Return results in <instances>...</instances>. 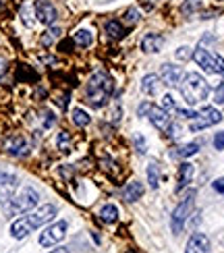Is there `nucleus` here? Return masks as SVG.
Returning <instances> with one entry per match:
<instances>
[{"mask_svg": "<svg viewBox=\"0 0 224 253\" xmlns=\"http://www.w3.org/2000/svg\"><path fill=\"white\" fill-rule=\"evenodd\" d=\"M214 102L216 104H224V85H218L216 92H214Z\"/></svg>", "mask_w": 224, "mask_h": 253, "instance_id": "obj_31", "label": "nucleus"}, {"mask_svg": "<svg viewBox=\"0 0 224 253\" xmlns=\"http://www.w3.org/2000/svg\"><path fill=\"white\" fill-rule=\"evenodd\" d=\"M201 8V0H187L185 4L181 6V13L183 15H191V13H195Z\"/></svg>", "mask_w": 224, "mask_h": 253, "instance_id": "obj_25", "label": "nucleus"}, {"mask_svg": "<svg viewBox=\"0 0 224 253\" xmlns=\"http://www.w3.org/2000/svg\"><path fill=\"white\" fill-rule=\"evenodd\" d=\"M67 228H69V224L65 220L54 222V224L46 226L44 232L39 235V245H42V247H54L56 243H60L67 237Z\"/></svg>", "mask_w": 224, "mask_h": 253, "instance_id": "obj_9", "label": "nucleus"}, {"mask_svg": "<svg viewBox=\"0 0 224 253\" xmlns=\"http://www.w3.org/2000/svg\"><path fill=\"white\" fill-rule=\"evenodd\" d=\"M125 21L131 23V25L139 21V11H137V8H129V11L125 13Z\"/></svg>", "mask_w": 224, "mask_h": 253, "instance_id": "obj_29", "label": "nucleus"}, {"mask_svg": "<svg viewBox=\"0 0 224 253\" xmlns=\"http://www.w3.org/2000/svg\"><path fill=\"white\" fill-rule=\"evenodd\" d=\"M34 8H36V17H37L39 23H44V25H48V27L56 23L58 11H56V6L50 2V0H37Z\"/></svg>", "mask_w": 224, "mask_h": 253, "instance_id": "obj_10", "label": "nucleus"}, {"mask_svg": "<svg viewBox=\"0 0 224 253\" xmlns=\"http://www.w3.org/2000/svg\"><path fill=\"white\" fill-rule=\"evenodd\" d=\"M162 46H164V37L160 34H148V36H144V39H141V50L148 54L160 52Z\"/></svg>", "mask_w": 224, "mask_h": 253, "instance_id": "obj_15", "label": "nucleus"}, {"mask_svg": "<svg viewBox=\"0 0 224 253\" xmlns=\"http://www.w3.org/2000/svg\"><path fill=\"white\" fill-rule=\"evenodd\" d=\"M4 149H6V154H11V156H25L27 151H29V145H27L25 137H21V135H13L11 139H6Z\"/></svg>", "mask_w": 224, "mask_h": 253, "instance_id": "obj_13", "label": "nucleus"}, {"mask_svg": "<svg viewBox=\"0 0 224 253\" xmlns=\"http://www.w3.org/2000/svg\"><path fill=\"white\" fill-rule=\"evenodd\" d=\"M183 77H185V73H183V69L177 67V65H170V63H164L160 69V79H162V83L168 85V87H175L179 85Z\"/></svg>", "mask_w": 224, "mask_h": 253, "instance_id": "obj_11", "label": "nucleus"}, {"mask_svg": "<svg viewBox=\"0 0 224 253\" xmlns=\"http://www.w3.org/2000/svg\"><path fill=\"white\" fill-rule=\"evenodd\" d=\"M181 94L187 104H199L210 96V85L199 73H187L181 81Z\"/></svg>", "mask_w": 224, "mask_h": 253, "instance_id": "obj_3", "label": "nucleus"}, {"mask_svg": "<svg viewBox=\"0 0 224 253\" xmlns=\"http://www.w3.org/2000/svg\"><path fill=\"white\" fill-rule=\"evenodd\" d=\"M162 106H164V110H166V112H175V110H177L175 98H172L170 94H168V96H164V100H162Z\"/></svg>", "mask_w": 224, "mask_h": 253, "instance_id": "obj_28", "label": "nucleus"}, {"mask_svg": "<svg viewBox=\"0 0 224 253\" xmlns=\"http://www.w3.org/2000/svg\"><path fill=\"white\" fill-rule=\"evenodd\" d=\"M148 183L151 189H158L160 187V166L156 162H149L148 164Z\"/></svg>", "mask_w": 224, "mask_h": 253, "instance_id": "obj_22", "label": "nucleus"}, {"mask_svg": "<svg viewBox=\"0 0 224 253\" xmlns=\"http://www.w3.org/2000/svg\"><path fill=\"white\" fill-rule=\"evenodd\" d=\"M39 201V195L37 191L32 189V187H23L21 191H19L17 195H13L11 199H8L6 204V214L8 216H19V214H27V212H32Z\"/></svg>", "mask_w": 224, "mask_h": 253, "instance_id": "obj_5", "label": "nucleus"}, {"mask_svg": "<svg viewBox=\"0 0 224 253\" xmlns=\"http://www.w3.org/2000/svg\"><path fill=\"white\" fill-rule=\"evenodd\" d=\"M160 87V77L158 75H146L141 79V92L148 94V96H154Z\"/></svg>", "mask_w": 224, "mask_h": 253, "instance_id": "obj_17", "label": "nucleus"}, {"mask_svg": "<svg viewBox=\"0 0 224 253\" xmlns=\"http://www.w3.org/2000/svg\"><path fill=\"white\" fill-rule=\"evenodd\" d=\"M222 120V114L218 112L214 106H206V108H201L199 112L195 114V118H191V125L189 129L191 131H201V129H208V127H214V125H218Z\"/></svg>", "mask_w": 224, "mask_h": 253, "instance_id": "obj_8", "label": "nucleus"}, {"mask_svg": "<svg viewBox=\"0 0 224 253\" xmlns=\"http://www.w3.org/2000/svg\"><path fill=\"white\" fill-rule=\"evenodd\" d=\"M177 58H181V60H189V58H193V50H191L189 46L179 48V50H177Z\"/></svg>", "mask_w": 224, "mask_h": 253, "instance_id": "obj_30", "label": "nucleus"}, {"mask_svg": "<svg viewBox=\"0 0 224 253\" xmlns=\"http://www.w3.org/2000/svg\"><path fill=\"white\" fill-rule=\"evenodd\" d=\"M185 253H210V239L203 232H193L187 241Z\"/></svg>", "mask_w": 224, "mask_h": 253, "instance_id": "obj_12", "label": "nucleus"}, {"mask_svg": "<svg viewBox=\"0 0 224 253\" xmlns=\"http://www.w3.org/2000/svg\"><path fill=\"white\" fill-rule=\"evenodd\" d=\"M214 189H216L218 193L224 195V179H216V181H214Z\"/></svg>", "mask_w": 224, "mask_h": 253, "instance_id": "obj_34", "label": "nucleus"}, {"mask_svg": "<svg viewBox=\"0 0 224 253\" xmlns=\"http://www.w3.org/2000/svg\"><path fill=\"white\" fill-rule=\"evenodd\" d=\"M106 34L112 39H123L125 37V27L120 25L118 21H108L106 23Z\"/></svg>", "mask_w": 224, "mask_h": 253, "instance_id": "obj_23", "label": "nucleus"}, {"mask_svg": "<svg viewBox=\"0 0 224 253\" xmlns=\"http://www.w3.org/2000/svg\"><path fill=\"white\" fill-rule=\"evenodd\" d=\"M214 147L224 149V131H220V133H216V137H214Z\"/></svg>", "mask_w": 224, "mask_h": 253, "instance_id": "obj_33", "label": "nucleus"}, {"mask_svg": "<svg viewBox=\"0 0 224 253\" xmlns=\"http://www.w3.org/2000/svg\"><path fill=\"white\" fill-rule=\"evenodd\" d=\"M58 37H60V27L50 25V29L42 36V44L48 48V46H52V44H54V39H58Z\"/></svg>", "mask_w": 224, "mask_h": 253, "instance_id": "obj_24", "label": "nucleus"}, {"mask_svg": "<svg viewBox=\"0 0 224 253\" xmlns=\"http://www.w3.org/2000/svg\"><path fill=\"white\" fill-rule=\"evenodd\" d=\"M193 177H195V166L191 162H183L179 166V185H177V191H183L185 187H189L193 183Z\"/></svg>", "mask_w": 224, "mask_h": 253, "instance_id": "obj_14", "label": "nucleus"}, {"mask_svg": "<svg viewBox=\"0 0 224 253\" xmlns=\"http://www.w3.org/2000/svg\"><path fill=\"white\" fill-rule=\"evenodd\" d=\"M141 195H144V185H141L139 181H131V183H127V187L123 189V197H125V201H129V204L137 201Z\"/></svg>", "mask_w": 224, "mask_h": 253, "instance_id": "obj_16", "label": "nucleus"}, {"mask_svg": "<svg viewBox=\"0 0 224 253\" xmlns=\"http://www.w3.org/2000/svg\"><path fill=\"white\" fill-rule=\"evenodd\" d=\"M4 6V2H2V0H0V8H2Z\"/></svg>", "mask_w": 224, "mask_h": 253, "instance_id": "obj_36", "label": "nucleus"}, {"mask_svg": "<svg viewBox=\"0 0 224 253\" xmlns=\"http://www.w3.org/2000/svg\"><path fill=\"white\" fill-rule=\"evenodd\" d=\"M135 147H137L139 154H146V139L141 135H135Z\"/></svg>", "mask_w": 224, "mask_h": 253, "instance_id": "obj_32", "label": "nucleus"}, {"mask_svg": "<svg viewBox=\"0 0 224 253\" xmlns=\"http://www.w3.org/2000/svg\"><path fill=\"white\" fill-rule=\"evenodd\" d=\"M50 253H69V249L67 247H58V249H52Z\"/></svg>", "mask_w": 224, "mask_h": 253, "instance_id": "obj_35", "label": "nucleus"}, {"mask_svg": "<svg viewBox=\"0 0 224 253\" xmlns=\"http://www.w3.org/2000/svg\"><path fill=\"white\" fill-rule=\"evenodd\" d=\"M197 151H199V144L193 141V144H185L183 147L172 151V158H191V156H195Z\"/></svg>", "mask_w": 224, "mask_h": 253, "instance_id": "obj_20", "label": "nucleus"}, {"mask_svg": "<svg viewBox=\"0 0 224 253\" xmlns=\"http://www.w3.org/2000/svg\"><path fill=\"white\" fill-rule=\"evenodd\" d=\"M100 220L106 222V224H114V222L118 220V208L114 204H106L100 210Z\"/></svg>", "mask_w": 224, "mask_h": 253, "instance_id": "obj_18", "label": "nucleus"}, {"mask_svg": "<svg viewBox=\"0 0 224 253\" xmlns=\"http://www.w3.org/2000/svg\"><path fill=\"white\" fill-rule=\"evenodd\" d=\"M193 208H195V199H193V195L185 197L181 201V204H177V208L172 210V216H170V230L175 232V235H179V232L183 230V226H185L187 218L191 216Z\"/></svg>", "mask_w": 224, "mask_h": 253, "instance_id": "obj_7", "label": "nucleus"}, {"mask_svg": "<svg viewBox=\"0 0 224 253\" xmlns=\"http://www.w3.org/2000/svg\"><path fill=\"white\" fill-rule=\"evenodd\" d=\"M71 120H73L77 127H87L91 123V116L85 112L83 108H73L71 110Z\"/></svg>", "mask_w": 224, "mask_h": 253, "instance_id": "obj_21", "label": "nucleus"}, {"mask_svg": "<svg viewBox=\"0 0 224 253\" xmlns=\"http://www.w3.org/2000/svg\"><path fill=\"white\" fill-rule=\"evenodd\" d=\"M137 114L139 116H146L158 131H162V133H166L170 137L179 135V127L175 129V125H172V118H170V114L166 112L164 108H158V106H154L151 102H144V104H139Z\"/></svg>", "mask_w": 224, "mask_h": 253, "instance_id": "obj_4", "label": "nucleus"}, {"mask_svg": "<svg viewBox=\"0 0 224 253\" xmlns=\"http://www.w3.org/2000/svg\"><path fill=\"white\" fill-rule=\"evenodd\" d=\"M56 144H58V147L63 149V151H69L71 139H69V133H67V131H60V133H58V139H56Z\"/></svg>", "mask_w": 224, "mask_h": 253, "instance_id": "obj_27", "label": "nucleus"}, {"mask_svg": "<svg viewBox=\"0 0 224 253\" xmlns=\"http://www.w3.org/2000/svg\"><path fill=\"white\" fill-rule=\"evenodd\" d=\"M73 42L81 48H87V46L94 44V34H91L89 29H77L73 34Z\"/></svg>", "mask_w": 224, "mask_h": 253, "instance_id": "obj_19", "label": "nucleus"}, {"mask_svg": "<svg viewBox=\"0 0 224 253\" xmlns=\"http://www.w3.org/2000/svg\"><path fill=\"white\" fill-rule=\"evenodd\" d=\"M17 183V177L15 175H6L0 170V187H13Z\"/></svg>", "mask_w": 224, "mask_h": 253, "instance_id": "obj_26", "label": "nucleus"}, {"mask_svg": "<svg viewBox=\"0 0 224 253\" xmlns=\"http://www.w3.org/2000/svg\"><path fill=\"white\" fill-rule=\"evenodd\" d=\"M112 94H114V81H112V77L108 73H104V71H98L87 83L85 100H87L89 106L102 108V106L108 104Z\"/></svg>", "mask_w": 224, "mask_h": 253, "instance_id": "obj_2", "label": "nucleus"}, {"mask_svg": "<svg viewBox=\"0 0 224 253\" xmlns=\"http://www.w3.org/2000/svg\"><path fill=\"white\" fill-rule=\"evenodd\" d=\"M193 60L210 75H224V60L216 54H212L206 48H195L193 50Z\"/></svg>", "mask_w": 224, "mask_h": 253, "instance_id": "obj_6", "label": "nucleus"}, {"mask_svg": "<svg viewBox=\"0 0 224 253\" xmlns=\"http://www.w3.org/2000/svg\"><path fill=\"white\" fill-rule=\"evenodd\" d=\"M54 216H56V206H52V204H46L42 208H37L36 212H27L25 216H21L11 224V235H13V239H25L27 235H32L34 230L42 228L48 222H52Z\"/></svg>", "mask_w": 224, "mask_h": 253, "instance_id": "obj_1", "label": "nucleus"}]
</instances>
